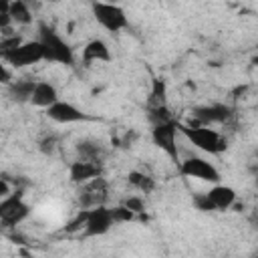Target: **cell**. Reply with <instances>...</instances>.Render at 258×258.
Here are the masks:
<instances>
[{
	"label": "cell",
	"instance_id": "7c38bea8",
	"mask_svg": "<svg viewBox=\"0 0 258 258\" xmlns=\"http://www.w3.org/2000/svg\"><path fill=\"white\" fill-rule=\"evenodd\" d=\"M105 196H107V179L103 175H99V177L87 181L85 185H81L79 202L83 208H93V206L105 204Z\"/></svg>",
	"mask_w": 258,
	"mask_h": 258
},
{
	"label": "cell",
	"instance_id": "7402d4cb",
	"mask_svg": "<svg viewBox=\"0 0 258 258\" xmlns=\"http://www.w3.org/2000/svg\"><path fill=\"white\" fill-rule=\"evenodd\" d=\"M127 208H131L135 214H141V212H145V200L141 198V196H129L125 202H123Z\"/></svg>",
	"mask_w": 258,
	"mask_h": 258
},
{
	"label": "cell",
	"instance_id": "4316f807",
	"mask_svg": "<svg viewBox=\"0 0 258 258\" xmlns=\"http://www.w3.org/2000/svg\"><path fill=\"white\" fill-rule=\"evenodd\" d=\"M256 50H258V38H256Z\"/></svg>",
	"mask_w": 258,
	"mask_h": 258
},
{
	"label": "cell",
	"instance_id": "52a82bcc",
	"mask_svg": "<svg viewBox=\"0 0 258 258\" xmlns=\"http://www.w3.org/2000/svg\"><path fill=\"white\" fill-rule=\"evenodd\" d=\"M234 117V109L226 103H206L191 109L189 125H224Z\"/></svg>",
	"mask_w": 258,
	"mask_h": 258
},
{
	"label": "cell",
	"instance_id": "5bb4252c",
	"mask_svg": "<svg viewBox=\"0 0 258 258\" xmlns=\"http://www.w3.org/2000/svg\"><path fill=\"white\" fill-rule=\"evenodd\" d=\"M58 101V91L50 81H36L32 97H30V105L38 107V109H48L50 105H54Z\"/></svg>",
	"mask_w": 258,
	"mask_h": 258
},
{
	"label": "cell",
	"instance_id": "9c48e42d",
	"mask_svg": "<svg viewBox=\"0 0 258 258\" xmlns=\"http://www.w3.org/2000/svg\"><path fill=\"white\" fill-rule=\"evenodd\" d=\"M87 210V218H85V226H83V234L89 238H97L107 234L115 220H113V212L111 208H107L105 204L101 206H93V208H85Z\"/></svg>",
	"mask_w": 258,
	"mask_h": 258
},
{
	"label": "cell",
	"instance_id": "603a6c76",
	"mask_svg": "<svg viewBox=\"0 0 258 258\" xmlns=\"http://www.w3.org/2000/svg\"><path fill=\"white\" fill-rule=\"evenodd\" d=\"M194 206H196L200 212H214V208H212V204H210V200H208L206 191H202V194H196V196H194Z\"/></svg>",
	"mask_w": 258,
	"mask_h": 258
},
{
	"label": "cell",
	"instance_id": "44dd1931",
	"mask_svg": "<svg viewBox=\"0 0 258 258\" xmlns=\"http://www.w3.org/2000/svg\"><path fill=\"white\" fill-rule=\"evenodd\" d=\"M111 212H113L115 224H127V222H133V220L137 218V214H135L131 208H127L125 204H119V206L111 208Z\"/></svg>",
	"mask_w": 258,
	"mask_h": 258
},
{
	"label": "cell",
	"instance_id": "8992f818",
	"mask_svg": "<svg viewBox=\"0 0 258 258\" xmlns=\"http://www.w3.org/2000/svg\"><path fill=\"white\" fill-rule=\"evenodd\" d=\"M30 216V206L26 204L22 191H12L0 200V222L4 228H16Z\"/></svg>",
	"mask_w": 258,
	"mask_h": 258
},
{
	"label": "cell",
	"instance_id": "9a60e30c",
	"mask_svg": "<svg viewBox=\"0 0 258 258\" xmlns=\"http://www.w3.org/2000/svg\"><path fill=\"white\" fill-rule=\"evenodd\" d=\"M83 62H109L113 58L109 44L103 38H91L81 52Z\"/></svg>",
	"mask_w": 258,
	"mask_h": 258
},
{
	"label": "cell",
	"instance_id": "5b68a950",
	"mask_svg": "<svg viewBox=\"0 0 258 258\" xmlns=\"http://www.w3.org/2000/svg\"><path fill=\"white\" fill-rule=\"evenodd\" d=\"M177 135H179V121H175V119L151 125V141H153V145H157L175 163H179Z\"/></svg>",
	"mask_w": 258,
	"mask_h": 258
},
{
	"label": "cell",
	"instance_id": "277c9868",
	"mask_svg": "<svg viewBox=\"0 0 258 258\" xmlns=\"http://www.w3.org/2000/svg\"><path fill=\"white\" fill-rule=\"evenodd\" d=\"M2 54V60L8 62L14 71L16 69H26V67H32L40 60H44V48L40 44L38 38L34 40H22L18 46L10 48V50H4L0 52Z\"/></svg>",
	"mask_w": 258,
	"mask_h": 258
},
{
	"label": "cell",
	"instance_id": "7a4b0ae2",
	"mask_svg": "<svg viewBox=\"0 0 258 258\" xmlns=\"http://www.w3.org/2000/svg\"><path fill=\"white\" fill-rule=\"evenodd\" d=\"M44 48V60L58 62L64 67H71L75 62V50L73 46L46 22L38 24V36H36Z\"/></svg>",
	"mask_w": 258,
	"mask_h": 258
},
{
	"label": "cell",
	"instance_id": "e0dca14e",
	"mask_svg": "<svg viewBox=\"0 0 258 258\" xmlns=\"http://www.w3.org/2000/svg\"><path fill=\"white\" fill-rule=\"evenodd\" d=\"M36 81H38V79H30V77L14 79V81L8 85V95H10V99L16 101V103H30V97H32V91H34Z\"/></svg>",
	"mask_w": 258,
	"mask_h": 258
},
{
	"label": "cell",
	"instance_id": "2e32d148",
	"mask_svg": "<svg viewBox=\"0 0 258 258\" xmlns=\"http://www.w3.org/2000/svg\"><path fill=\"white\" fill-rule=\"evenodd\" d=\"M2 12H8L12 24H18V26H26L32 22V8L28 0H4Z\"/></svg>",
	"mask_w": 258,
	"mask_h": 258
},
{
	"label": "cell",
	"instance_id": "8fae6325",
	"mask_svg": "<svg viewBox=\"0 0 258 258\" xmlns=\"http://www.w3.org/2000/svg\"><path fill=\"white\" fill-rule=\"evenodd\" d=\"M103 175V161H95V159H83L79 157L77 161L71 163L69 167V177L73 183L77 185H85L87 181L95 179Z\"/></svg>",
	"mask_w": 258,
	"mask_h": 258
},
{
	"label": "cell",
	"instance_id": "4fadbf2b",
	"mask_svg": "<svg viewBox=\"0 0 258 258\" xmlns=\"http://www.w3.org/2000/svg\"><path fill=\"white\" fill-rule=\"evenodd\" d=\"M206 196H208V200H210L214 212H226V210H230V208L236 204V200H238L236 189L230 187V185H226V183H222V181H220V183H212V187L206 191Z\"/></svg>",
	"mask_w": 258,
	"mask_h": 258
},
{
	"label": "cell",
	"instance_id": "cb8c5ba5",
	"mask_svg": "<svg viewBox=\"0 0 258 258\" xmlns=\"http://www.w3.org/2000/svg\"><path fill=\"white\" fill-rule=\"evenodd\" d=\"M14 189H12V185L8 183V177L4 175V177H0V198H6V196H10Z\"/></svg>",
	"mask_w": 258,
	"mask_h": 258
},
{
	"label": "cell",
	"instance_id": "484cf974",
	"mask_svg": "<svg viewBox=\"0 0 258 258\" xmlns=\"http://www.w3.org/2000/svg\"><path fill=\"white\" fill-rule=\"evenodd\" d=\"M248 224L252 226V230H256V232H258V208L248 216Z\"/></svg>",
	"mask_w": 258,
	"mask_h": 258
},
{
	"label": "cell",
	"instance_id": "ba28073f",
	"mask_svg": "<svg viewBox=\"0 0 258 258\" xmlns=\"http://www.w3.org/2000/svg\"><path fill=\"white\" fill-rule=\"evenodd\" d=\"M179 171H181L185 177L200 179V181H206V183H220V181H222L220 169H218L210 159L198 157V155L179 161Z\"/></svg>",
	"mask_w": 258,
	"mask_h": 258
},
{
	"label": "cell",
	"instance_id": "d4e9b609",
	"mask_svg": "<svg viewBox=\"0 0 258 258\" xmlns=\"http://www.w3.org/2000/svg\"><path fill=\"white\" fill-rule=\"evenodd\" d=\"M40 149H42L44 153H52V149H54V139H44V141L40 143Z\"/></svg>",
	"mask_w": 258,
	"mask_h": 258
},
{
	"label": "cell",
	"instance_id": "ffe728a7",
	"mask_svg": "<svg viewBox=\"0 0 258 258\" xmlns=\"http://www.w3.org/2000/svg\"><path fill=\"white\" fill-rule=\"evenodd\" d=\"M165 95H167L165 81L163 79H153V87H151V95H149V107L167 105L165 103Z\"/></svg>",
	"mask_w": 258,
	"mask_h": 258
},
{
	"label": "cell",
	"instance_id": "30bf717a",
	"mask_svg": "<svg viewBox=\"0 0 258 258\" xmlns=\"http://www.w3.org/2000/svg\"><path fill=\"white\" fill-rule=\"evenodd\" d=\"M44 111H46V117L58 125H73V123H81V121L89 119V115L83 109H79L77 105L62 101V99H58L54 105H50Z\"/></svg>",
	"mask_w": 258,
	"mask_h": 258
},
{
	"label": "cell",
	"instance_id": "ac0fdd59",
	"mask_svg": "<svg viewBox=\"0 0 258 258\" xmlns=\"http://www.w3.org/2000/svg\"><path fill=\"white\" fill-rule=\"evenodd\" d=\"M77 151L83 159H95V161H103L105 149L99 141H81L77 145Z\"/></svg>",
	"mask_w": 258,
	"mask_h": 258
},
{
	"label": "cell",
	"instance_id": "d6986e66",
	"mask_svg": "<svg viewBox=\"0 0 258 258\" xmlns=\"http://www.w3.org/2000/svg\"><path fill=\"white\" fill-rule=\"evenodd\" d=\"M127 179H129V183H131L135 189H139L141 194H151V191L155 189V179H153L151 175L143 173V171H131V173L127 175Z\"/></svg>",
	"mask_w": 258,
	"mask_h": 258
},
{
	"label": "cell",
	"instance_id": "6da1fadb",
	"mask_svg": "<svg viewBox=\"0 0 258 258\" xmlns=\"http://www.w3.org/2000/svg\"><path fill=\"white\" fill-rule=\"evenodd\" d=\"M179 133L189 141V145H194L196 149L208 155H222L228 149V139L212 125L179 123Z\"/></svg>",
	"mask_w": 258,
	"mask_h": 258
},
{
	"label": "cell",
	"instance_id": "3957f363",
	"mask_svg": "<svg viewBox=\"0 0 258 258\" xmlns=\"http://www.w3.org/2000/svg\"><path fill=\"white\" fill-rule=\"evenodd\" d=\"M91 12H93V18L95 22L105 28L107 32H121L129 26V18L125 14V10L117 4V2H109V0H99V2H93L91 4Z\"/></svg>",
	"mask_w": 258,
	"mask_h": 258
}]
</instances>
